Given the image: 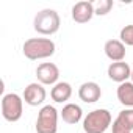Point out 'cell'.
I'll return each instance as SVG.
<instances>
[{
	"label": "cell",
	"mask_w": 133,
	"mask_h": 133,
	"mask_svg": "<svg viewBox=\"0 0 133 133\" xmlns=\"http://www.w3.org/2000/svg\"><path fill=\"white\" fill-rule=\"evenodd\" d=\"M113 8V2L111 0H99L97 3H94V13L97 16H105L111 11Z\"/></svg>",
	"instance_id": "cell-16"
},
{
	"label": "cell",
	"mask_w": 133,
	"mask_h": 133,
	"mask_svg": "<svg viewBox=\"0 0 133 133\" xmlns=\"http://www.w3.org/2000/svg\"><path fill=\"white\" fill-rule=\"evenodd\" d=\"M130 78H131V83H133V69H131V77Z\"/></svg>",
	"instance_id": "cell-18"
},
{
	"label": "cell",
	"mask_w": 133,
	"mask_h": 133,
	"mask_svg": "<svg viewBox=\"0 0 133 133\" xmlns=\"http://www.w3.org/2000/svg\"><path fill=\"white\" fill-rule=\"evenodd\" d=\"M119 38L125 45H133V25H125L121 30Z\"/></svg>",
	"instance_id": "cell-17"
},
{
	"label": "cell",
	"mask_w": 133,
	"mask_h": 133,
	"mask_svg": "<svg viewBox=\"0 0 133 133\" xmlns=\"http://www.w3.org/2000/svg\"><path fill=\"white\" fill-rule=\"evenodd\" d=\"M36 77L41 85H56L59 78V69L53 63H42L36 69Z\"/></svg>",
	"instance_id": "cell-6"
},
{
	"label": "cell",
	"mask_w": 133,
	"mask_h": 133,
	"mask_svg": "<svg viewBox=\"0 0 133 133\" xmlns=\"http://www.w3.org/2000/svg\"><path fill=\"white\" fill-rule=\"evenodd\" d=\"M50 96H52V99L56 103H63V102L71 99V96H72V86L68 82H59V83H56L52 88Z\"/></svg>",
	"instance_id": "cell-14"
},
{
	"label": "cell",
	"mask_w": 133,
	"mask_h": 133,
	"mask_svg": "<svg viewBox=\"0 0 133 133\" xmlns=\"http://www.w3.org/2000/svg\"><path fill=\"white\" fill-rule=\"evenodd\" d=\"M22 111H24V100L21 99V96H17L14 92L3 96V99H2V116L5 121L17 122L22 117Z\"/></svg>",
	"instance_id": "cell-4"
},
{
	"label": "cell",
	"mask_w": 133,
	"mask_h": 133,
	"mask_svg": "<svg viewBox=\"0 0 133 133\" xmlns=\"http://www.w3.org/2000/svg\"><path fill=\"white\" fill-rule=\"evenodd\" d=\"M117 99L124 107L133 108V83L131 82H125L121 83L117 88Z\"/></svg>",
	"instance_id": "cell-15"
},
{
	"label": "cell",
	"mask_w": 133,
	"mask_h": 133,
	"mask_svg": "<svg viewBox=\"0 0 133 133\" xmlns=\"http://www.w3.org/2000/svg\"><path fill=\"white\" fill-rule=\"evenodd\" d=\"M59 25H61L59 14L50 8L41 10L33 21V28L41 35H55L59 30Z\"/></svg>",
	"instance_id": "cell-2"
},
{
	"label": "cell",
	"mask_w": 133,
	"mask_h": 133,
	"mask_svg": "<svg viewBox=\"0 0 133 133\" xmlns=\"http://www.w3.org/2000/svg\"><path fill=\"white\" fill-rule=\"evenodd\" d=\"M111 113L105 108H99L88 113L83 121V130L86 133H105L111 125Z\"/></svg>",
	"instance_id": "cell-3"
},
{
	"label": "cell",
	"mask_w": 133,
	"mask_h": 133,
	"mask_svg": "<svg viewBox=\"0 0 133 133\" xmlns=\"http://www.w3.org/2000/svg\"><path fill=\"white\" fill-rule=\"evenodd\" d=\"M45 88L41 83H30L25 89H24V100L25 103H28L30 107H38L45 100Z\"/></svg>",
	"instance_id": "cell-7"
},
{
	"label": "cell",
	"mask_w": 133,
	"mask_h": 133,
	"mask_svg": "<svg viewBox=\"0 0 133 133\" xmlns=\"http://www.w3.org/2000/svg\"><path fill=\"white\" fill-rule=\"evenodd\" d=\"M108 77L113 80V82H117V83H125L130 77H131V68L124 63V61H119V63H111L108 66Z\"/></svg>",
	"instance_id": "cell-9"
},
{
	"label": "cell",
	"mask_w": 133,
	"mask_h": 133,
	"mask_svg": "<svg viewBox=\"0 0 133 133\" xmlns=\"http://www.w3.org/2000/svg\"><path fill=\"white\" fill-rule=\"evenodd\" d=\"M100 96H102V89L96 82H86L78 88V97L85 103H94L100 99Z\"/></svg>",
	"instance_id": "cell-12"
},
{
	"label": "cell",
	"mask_w": 133,
	"mask_h": 133,
	"mask_svg": "<svg viewBox=\"0 0 133 133\" xmlns=\"http://www.w3.org/2000/svg\"><path fill=\"white\" fill-rule=\"evenodd\" d=\"M133 131V108L122 110L113 122V133H131Z\"/></svg>",
	"instance_id": "cell-8"
},
{
	"label": "cell",
	"mask_w": 133,
	"mask_h": 133,
	"mask_svg": "<svg viewBox=\"0 0 133 133\" xmlns=\"http://www.w3.org/2000/svg\"><path fill=\"white\" fill-rule=\"evenodd\" d=\"M22 52L28 59H44L55 53V42L49 38H30L24 42Z\"/></svg>",
	"instance_id": "cell-1"
},
{
	"label": "cell",
	"mask_w": 133,
	"mask_h": 133,
	"mask_svg": "<svg viewBox=\"0 0 133 133\" xmlns=\"http://www.w3.org/2000/svg\"><path fill=\"white\" fill-rule=\"evenodd\" d=\"M94 3L92 2H78L72 8V19L77 24H86L94 16Z\"/></svg>",
	"instance_id": "cell-10"
},
{
	"label": "cell",
	"mask_w": 133,
	"mask_h": 133,
	"mask_svg": "<svg viewBox=\"0 0 133 133\" xmlns=\"http://www.w3.org/2000/svg\"><path fill=\"white\" fill-rule=\"evenodd\" d=\"M82 116H83V111H82V108L77 103H68V105H64L63 110H61L63 121L66 124H71V125L78 124L80 119H82Z\"/></svg>",
	"instance_id": "cell-13"
},
{
	"label": "cell",
	"mask_w": 133,
	"mask_h": 133,
	"mask_svg": "<svg viewBox=\"0 0 133 133\" xmlns=\"http://www.w3.org/2000/svg\"><path fill=\"white\" fill-rule=\"evenodd\" d=\"M103 50H105V55H107L111 61H114V63L124 61L125 52H127V50H125V44H124L121 39H110V41H107Z\"/></svg>",
	"instance_id": "cell-11"
},
{
	"label": "cell",
	"mask_w": 133,
	"mask_h": 133,
	"mask_svg": "<svg viewBox=\"0 0 133 133\" xmlns=\"http://www.w3.org/2000/svg\"><path fill=\"white\" fill-rule=\"evenodd\" d=\"M58 130V111L52 105H45L39 110L36 119L38 133H56Z\"/></svg>",
	"instance_id": "cell-5"
}]
</instances>
